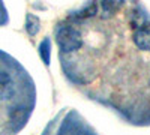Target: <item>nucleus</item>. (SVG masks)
<instances>
[{"label": "nucleus", "instance_id": "obj_1", "mask_svg": "<svg viewBox=\"0 0 150 135\" xmlns=\"http://www.w3.org/2000/svg\"><path fill=\"white\" fill-rule=\"evenodd\" d=\"M57 45L63 53H72L77 51L83 45V36L81 33L72 27V26H63L57 30Z\"/></svg>", "mask_w": 150, "mask_h": 135}, {"label": "nucleus", "instance_id": "obj_2", "mask_svg": "<svg viewBox=\"0 0 150 135\" xmlns=\"http://www.w3.org/2000/svg\"><path fill=\"white\" fill-rule=\"evenodd\" d=\"M132 41L137 48L150 53V29L149 27L143 26V27L135 29V32L132 35Z\"/></svg>", "mask_w": 150, "mask_h": 135}, {"label": "nucleus", "instance_id": "obj_3", "mask_svg": "<svg viewBox=\"0 0 150 135\" xmlns=\"http://www.w3.org/2000/svg\"><path fill=\"white\" fill-rule=\"evenodd\" d=\"M14 96V84L6 72L0 71V99L6 101Z\"/></svg>", "mask_w": 150, "mask_h": 135}, {"label": "nucleus", "instance_id": "obj_4", "mask_svg": "<svg viewBox=\"0 0 150 135\" xmlns=\"http://www.w3.org/2000/svg\"><path fill=\"white\" fill-rule=\"evenodd\" d=\"M123 0H102V9L105 15H114L122 8Z\"/></svg>", "mask_w": 150, "mask_h": 135}, {"label": "nucleus", "instance_id": "obj_5", "mask_svg": "<svg viewBox=\"0 0 150 135\" xmlns=\"http://www.w3.org/2000/svg\"><path fill=\"white\" fill-rule=\"evenodd\" d=\"M96 14H98V3L96 2H92L86 9L80 11L78 14H75V18H77V20H87V18L95 17Z\"/></svg>", "mask_w": 150, "mask_h": 135}, {"label": "nucleus", "instance_id": "obj_6", "mask_svg": "<svg viewBox=\"0 0 150 135\" xmlns=\"http://www.w3.org/2000/svg\"><path fill=\"white\" fill-rule=\"evenodd\" d=\"M26 30L29 35L35 36L38 32H39V20H38V17L29 14L27 15V20H26Z\"/></svg>", "mask_w": 150, "mask_h": 135}, {"label": "nucleus", "instance_id": "obj_7", "mask_svg": "<svg viewBox=\"0 0 150 135\" xmlns=\"http://www.w3.org/2000/svg\"><path fill=\"white\" fill-rule=\"evenodd\" d=\"M39 54L44 60V63L48 65L50 63V41L48 39H44L39 45Z\"/></svg>", "mask_w": 150, "mask_h": 135}, {"label": "nucleus", "instance_id": "obj_8", "mask_svg": "<svg viewBox=\"0 0 150 135\" xmlns=\"http://www.w3.org/2000/svg\"><path fill=\"white\" fill-rule=\"evenodd\" d=\"M8 21V14H6V9L2 3V0H0V24H5Z\"/></svg>", "mask_w": 150, "mask_h": 135}]
</instances>
